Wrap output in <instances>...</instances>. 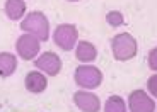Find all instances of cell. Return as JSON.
Returning a JSON list of instances; mask_svg holds the SVG:
<instances>
[{
    "instance_id": "cell-11",
    "label": "cell",
    "mask_w": 157,
    "mask_h": 112,
    "mask_svg": "<svg viewBox=\"0 0 157 112\" xmlns=\"http://www.w3.org/2000/svg\"><path fill=\"white\" fill-rule=\"evenodd\" d=\"M5 14L10 20H19L26 14V2L24 0H7L5 2Z\"/></svg>"
},
{
    "instance_id": "cell-15",
    "label": "cell",
    "mask_w": 157,
    "mask_h": 112,
    "mask_svg": "<svg viewBox=\"0 0 157 112\" xmlns=\"http://www.w3.org/2000/svg\"><path fill=\"white\" fill-rule=\"evenodd\" d=\"M147 89H149L150 95L157 99V73H155V75H152V77H150L149 80H147Z\"/></svg>"
},
{
    "instance_id": "cell-16",
    "label": "cell",
    "mask_w": 157,
    "mask_h": 112,
    "mask_svg": "<svg viewBox=\"0 0 157 112\" xmlns=\"http://www.w3.org/2000/svg\"><path fill=\"white\" fill-rule=\"evenodd\" d=\"M149 66H150V70L157 71V48H154L149 53Z\"/></svg>"
},
{
    "instance_id": "cell-3",
    "label": "cell",
    "mask_w": 157,
    "mask_h": 112,
    "mask_svg": "<svg viewBox=\"0 0 157 112\" xmlns=\"http://www.w3.org/2000/svg\"><path fill=\"white\" fill-rule=\"evenodd\" d=\"M74 78H75V83H77L78 87L87 89V90L98 89L102 83L101 70L96 68V66H90V65H80L78 68H75Z\"/></svg>"
},
{
    "instance_id": "cell-8",
    "label": "cell",
    "mask_w": 157,
    "mask_h": 112,
    "mask_svg": "<svg viewBox=\"0 0 157 112\" xmlns=\"http://www.w3.org/2000/svg\"><path fill=\"white\" fill-rule=\"evenodd\" d=\"M74 102L82 112H99L101 109L99 97L90 92H84V90H78L74 93Z\"/></svg>"
},
{
    "instance_id": "cell-4",
    "label": "cell",
    "mask_w": 157,
    "mask_h": 112,
    "mask_svg": "<svg viewBox=\"0 0 157 112\" xmlns=\"http://www.w3.org/2000/svg\"><path fill=\"white\" fill-rule=\"evenodd\" d=\"M77 39H78V31L74 24H60L55 29V34H53L55 44L63 51L74 49V46L77 44Z\"/></svg>"
},
{
    "instance_id": "cell-13",
    "label": "cell",
    "mask_w": 157,
    "mask_h": 112,
    "mask_svg": "<svg viewBox=\"0 0 157 112\" xmlns=\"http://www.w3.org/2000/svg\"><path fill=\"white\" fill-rule=\"evenodd\" d=\"M104 112H126V104L120 95H111L104 104Z\"/></svg>"
},
{
    "instance_id": "cell-14",
    "label": "cell",
    "mask_w": 157,
    "mask_h": 112,
    "mask_svg": "<svg viewBox=\"0 0 157 112\" xmlns=\"http://www.w3.org/2000/svg\"><path fill=\"white\" fill-rule=\"evenodd\" d=\"M106 20H108V24L113 26V27H118V26H121V24L125 22L123 14H121V12H118V10H111L109 14L106 16Z\"/></svg>"
},
{
    "instance_id": "cell-9",
    "label": "cell",
    "mask_w": 157,
    "mask_h": 112,
    "mask_svg": "<svg viewBox=\"0 0 157 112\" xmlns=\"http://www.w3.org/2000/svg\"><path fill=\"white\" fill-rule=\"evenodd\" d=\"M24 83H26V89H28L31 93L44 92V90H46V85H48L46 77H44L43 73H39V71H31V73H28Z\"/></svg>"
},
{
    "instance_id": "cell-1",
    "label": "cell",
    "mask_w": 157,
    "mask_h": 112,
    "mask_svg": "<svg viewBox=\"0 0 157 112\" xmlns=\"http://www.w3.org/2000/svg\"><path fill=\"white\" fill-rule=\"evenodd\" d=\"M21 29L26 31L28 34H33L39 41H46L50 38V22H48L46 16L39 10L29 12L21 22Z\"/></svg>"
},
{
    "instance_id": "cell-5",
    "label": "cell",
    "mask_w": 157,
    "mask_h": 112,
    "mask_svg": "<svg viewBox=\"0 0 157 112\" xmlns=\"http://www.w3.org/2000/svg\"><path fill=\"white\" fill-rule=\"evenodd\" d=\"M16 49H17V54H19L22 60L29 61L33 60L34 56H38L39 53V39L34 38L33 34H22L16 43Z\"/></svg>"
},
{
    "instance_id": "cell-7",
    "label": "cell",
    "mask_w": 157,
    "mask_h": 112,
    "mask_svg": "<svg viewBox=\"0 0 157 112\" xmlns=\"http://www.w3.org/2000/svg\"><path fill=\"white\" fill-rule=\"evenodd\" d=\"M36 68L44 71L50 77H56L60 73V70H62V60L53 51H46L36 60Z\"/></svg>"
},
{
    "instance_id": "cell-12",
    "label": "cell",
    "mask_w": 157,
    "mask_h": 112,
    "mask_svg": "<svg viewBox=\"0 0 157 112\" xmlns=\"http://www.w3.org/2000/svg\"><path fill=\"white\" fill-rule=\"evenodd\" d=\"M17 68V58L12 53H0V77H10Z\"/></svg>"
},
{
    "instance_id": "cell-10",
    "label": "cell",
    "mask_w": 157,
    "mask_h": 112,
    "mask_svg": "<svg viewBox=\"0 0 157 112\" xmlns=\"http://www.w3.org/2000/svg\"><path fill=\"white\" fill-rule=\"evenodd\" d=\"M75 56H77L78 61L90 63V61H94L96 56H98V49H96V46L92 43H89V41H80V43L77 44V49H75Z\"/></svg>"
},
{
    "instance_id": "cell-2",
    "label": "cell",
    "mask_w": 157,
    "mask_h": 112,
    "mask_svg": "<svg viewBox=\"0 0 157 112\" xmlns=\"http://www.w3.org/2000/svg\"><path fill=\"white\" fill-rule=\"evenodd\" d=\"M111 49H113V56L118 61H128L137 54V41L132 34L128 32H121L116 34L111 41Z\"/></svg>"
},
{
    "instance_id": "cell-17",
    "label": "cell",
    "mask_w": 157,
    "mask_h": 112,
    "mask_svg": "<svg viewBox=\"0 0 157 112\" xmlns=\"http://www.w3.org/2000/svg\"><path fill=\"white\" fill-rule=\"evenodd\" d=\"M68 2H78V0H68Z\"/></svg>"
},
{
    "instance_id": "cell-6",
    "label": "cell",
    "mask_w": 157,
    "mask_h": 112,
    "mask_svg": "<svg viewBox=\"0 0 157 112\" xmlns=\"http://www.w3.org/2000/svg\"><path fill=\"white\" fill-rule=\"evenodd\" d=\"M130 112H155V102L144 90H133L128 97Z\"/></svg>"
}]
</instances>
